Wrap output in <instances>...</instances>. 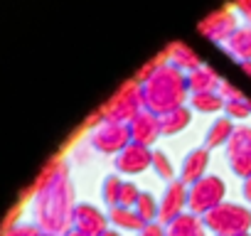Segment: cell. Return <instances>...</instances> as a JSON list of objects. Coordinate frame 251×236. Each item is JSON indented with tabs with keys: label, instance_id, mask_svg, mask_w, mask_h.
<instances>
[{
	"label": "cell",
	"instance_id": "obj_4",
	"mask_svg": "<svg viewBox=\"0 0 251 236\" xmlns=\"http://www.w3.org/2000/svg\"><path fill=\"white\" fill-rule=\"evenodd\" d=\"M202 224L217 236H236L251 226V209L231 202H222L202 216Z\"/></svg>",
	"mask_w": 251,
	"mask_h": 236
},
{
	"label": "cell",
	"instance_id": "obj_14",
	"mask_svg": "<svg viewBox=\"0 0 251 236\" xmlns=\"http://www.w3.org/2000/svg\"><path fill=\"white\" fill-rule=\"evenodd\" d=\"M163 52H165V57H168V62H170L173 67H177L180 71H187V74L202 64L200 54H197L187 42H180V40H177V42H170Z\"/></svg>",
	"mask_w": 251,
	"mask_h": 236
},
{
	"label": "cell",
	"instance_id": "obj_5",
	"mask_svg": "<svg viewBox=\"0 0 251 236\" xmlns=\"http://www.w3.org/2000/svg\"><path fill=\"white\" fill-rule=\"evenodd\" d=\"M226 194V185L219 175H204L202 180H197L195 185L187 187V207L192 214H207L209 209H214L217 204L224 202Z\"/></svg>",
	"mask_w": 251,
	"mask_h": 236
},
{
	"label": "cell",
	"instance_id": "obj_30",
	"mask_svg": "<svg viewBox=\"0 0 251 236\" xmlns=\"http://www.w3.org/2000/svg\"><path fill=\"white\" fill-rule=\"evenodd\" d=\"M244 197H246V199L251 202V175H249V177L244 180Z\"/></svg>",
	"mask_w": 251,
	"mask_h": 236
},
{
	"label": "cell",
	"instance_id": "obj_21",
	"mask_svg": "<svg viewBox=\"0 0 251 236\" xmlns=\"http://www.w3.org/2000/svg\"><path fill=\"white\" fill-rule=\"evenodd\" d=\"M190 103L195 111H202V113H214L219 108H224V96L219 91H204V94H192L190 96Z\"/></svg>",
	"mask_w": 251,
	"mask_h": 236
},
{
	"label": "cell",
	"instance_id": "obj_28",
	"mask_svg": "<svg viewBox=\"0 0 251 236\" xmlns=\"http://www.w3.org/2000/svg\"><path fill=\"white\" fill-rule=\"evenodd\" d=\"M138 236H165V229H163L160 221H151V224H146L138 231Z\"/></svg>",
	"mask_w": 251,
	"mask_h": 236
},
{
	"label": "cell",
	"instance_id": "obj_33",
	"mask_svg": "<svg viewBox=\"0 0 251 236\" xmlns=\"http://www.w3.org/2000/svg\"><path fill=\"white\" fill-rule=\"evenodd\" d=\"M69 236H91V234H84V231L76 229V231H69Z\"/></svg>",
	"mask_w": 251,
	"mask_h": 236
},
{
	"label": "cell",
	"instance_id": "obj_17",
	"mask_svg": "<svg viewBox=\"0 0 251 236\" xmlns=\"http://www.w3.org/2000/svg\"><path fill=\"white\" fill-rule=\"evenodd\" d=\"M190 121H192V111L187 106H177L168 113H160V131L163 136H175L182 128H187Z\"/></svg>",
	"mask_w": 251,
	"mask_h": 236
},
{
	"label": "cell",
	"instance_id": "obj_11",
	"mask_svg": "<svg viewBox=\"0 0 251 236\" xmlns=\"http://www.w3.org/2000/svg\"><path fill=\"white\" fill-rule=\"evenodd\" d=\"M187 204V185L182 180H173L168 187H165V194L160 199V214H158V221L160 224H173L182 209Z\"/></svg>",
	"mask_w": 251,
	"mask_h": 236
},
{
	"label": "cell",
	"instance_id": "obj_25",
	"mask_svg": "<svg viewBox=\"0 0 251 236\" xmlns=\"http://www.w3.org/2000/svg\"><path fill=\"white\" fill-rule=\"evenodd\" d=\"M224 111H226V116L234 121V118H249L251 106H249V98H246V101H226V103H224Z\"/></svg>",
	"mask_w": 251,
	"mask_h": 236
},
{
	"label": "cell",
	"instance_id": "obj_32",
	"mask_svg": "<svg viewBox=\"0 0 251 236\" xmlns=\"http://www.w3.org/2000/svg\"><path fill=\"white\" fill-rule=\"evenodd\" d=\"M101 236H121V234H118V231H113V229H106Z\"/></svg>",
	"mask_w": 251,
	"mask_h": 236
},
{
	"label": "cell",
	"instance_id": "obj_13",
	"mask_svg": "<svg viewBox=\"0 0 251 236\" xmlns=\"http://www.w3.org/2000/svg\"><path fill=\"white\" fill-rule=\"evenodd\" d=\"M74 224H76V229L79 231H84V234H91V236H101L108 226V221H106V216L94 207V204H76L74 207Z\"/></svg>",
	"mask_w": 251,
	"mask_h": 236
},
{
	"label": "cell",
	"instance_id": "obj_6",
	"mask_svg": "<svg viewBox=\"0 0 251 236\" xmlns=\"http://www.w3.org/2000/svg\"><path fill=\"white\" fill-rule=\"evenodd\" d=\"M226 160L234 175L249 177L251 175V126H236L229 143H226Z\"/></svg>",
	"mask_w": 251,
	"mask_h": 236
},
{
	"label": "cell",
	"instance_id": "obj_31",
	"mask_svg": "<svg viewBox=\"0 0 251 236\" xmlns=\"http://www.w3.org/2000/svg\"><path fill=\"white\" fill-rule=\"evenodd\" d=\"M239 67L246 71V76H251V59H246V62H239Z\"/></svg>",
	"mask_w": 251,
	"mask_h": 236
},
{
	"label": "cell",
	"instance_id": "obj_22",
	"mask_svg": "<svg viewBox=\"0 0 251 236\" xmlns=\"http://www.w3.org/2000/svg\"><path fill=\"white\" fill-rule=\"evenodd\" d=\"M136 214L146 221V224H151V221H155L158 219V214H160V202H155V197L151 194V192H141V197L136 199Z\"/></svg>",
	"mask_w": 251,
	"mask_h": 236
},
{
	"label": "cell",
	"instance_id": "obj_20",
	"mask_svg": "<svg viewBox=\"0 0 251 236\" xmlns=\"http://www.w3.org/2000/svg\"><path fill=\"white\" fill-rule=\"evenodd\" d=\"M111 221L116 224V226H121V229H131V231H141L143 226H146V221L136 214V209L133 207H111Z\"/></svg>",
	"mask_w": 251,
	"mask_h": 236
},
{
	"label": "cell",
	"instance_id": "obj_29",
	"mask_svg": "<svg viewBox=\"0 0 251 236\" xmlns=\"http://www.w3.org/2000/svg\"><path fill=\"white\" fill-rule=\"evenodd\" d=\"M234 5H236V10L249 20V25H251V0H234Z\"/></svg>",
	"mask_w": 251,
	"mask_h": 236
},
{
	"label": "cell",
	"instance_id": "obj_36",
	"mask_svg": "<svg viewBox=\"0 0 251 236\" xmlns=\"http://www.w3.org/2000/svg\"><path fill=\"white\" fill-rule=\"evenodd\" d=\"M42 236H52V234H42Z\"/></svg>",
	"mask_w": 251,
	"mask_h": 236
},
{
	"label": "cell",
	"instance_id": "obj_10",
	"mask_svg": "<svg viewBox=\"0 0 251 236\" xmlns=\"http://www.w3.org/2000/svg\"><path fill=\"white\" fill-rule=\"evenodd\" d=\"M128 131H131V141L133 143H141V145L151 148L163 136V131H160V116L148 111V108H143V111H138L128 121Z\"/></svg>",
	"mask_w": 251,
	"mask_h": 236
},
{
	"label": "cell",
	"instance_id": "obj_23",
	"mask_svg": "<svg viewBox=\"0 0 251 236\" xmlns=\"http://www.w3.org/2000/svg\"><path fill=\"white\" fill-rule=\"evenodd\" d=\"M151 167L155 170V175L158 177H163V180H175L173 175H175V170H173V163H170V158H168V153H163V150H153V163H151Z\"/></svg>",
	"mask_w": 251,
	"mask_h": 236
},
{
	"label": "cell",
	"instance_id": "obj_7",
	"mask_svg": "<svg viewBox=\"0 0 251 236\" xmlns=\"http://www.w3.org/2000/svg\"><path fill=\"white\" fill-rule=\"evenodd\" d=\"M131 143V131L128 123H116V121H103L99 128L91 133V145L99 153L106 155H118L126 145Z\"/></svg>",
	"mask_w": 251,
	"mask_h": 236
},
{
	"label": "cell",
	"instance_id": "obj_16",
	"mask_svg": "<svg viewBox=\"0 0 251 236\" xmlns=\"http://www.w3.org/2000/svg\"><path fill=\"white\" fill-rule=\"evenodd\" d=\"M224 52L229 54V57H234V59H239V62H246V59H251V25H246V27H239L229 40H226V45H224Z\"/></svg>",
	"mask_w": 251,
	"mask_h": 236
},
{
	"label": "cell",
	"instance_id": "obj_24",
	"mask_svg": "<svg viewBox=\"0 0 251 236\" xmlns=\"http://www.w3.org/2000/svg\"><path fill=\"white\" fill-rule=\"evenodd\" d=\"M121 187H123V180H121L118 175H108V177L103 180L101 192H103V199H106L111 207H118V202H121Z\"/></svg>",
	"mask_w": 251,
	"mask_h": 236
},
{
	"label": "cell",
	"instance_id": "obj_15",
	"mask_svg": "<svg viewBox=\"0 0 251 236\" xmlns=\"http://www.w3.org/2000/svg\"><path fill=\"white\" fill-rule=\"evenodd\" d=\"M219 71L209 64H200L197 69H192L187 74V86L190 94H204V91H219Z\"/></svg>",
	"mask_w": 251,
	"mask_h": 236
},
{
	"label": "cell",
	"instance_id": "obj_18",
	"mask_svg": "<svg viewBox=\"0 0 251 236\" xmlns=\"http://www.w3.org/2000/svg\"><path fill=\"white\" fill-rule=\"evenodd\" d=\"M234 121L229 116L224 118H214L212 126L207 128V136H204V148H217V145H226L231 133H234Z\"/></svg>",
	"mask_w": 251,
	"mask_h": 236
},
{
	"label": "cell",
	"instance_id": "obj_1",
	"mask_svg": "<svg viewBox=\"0 0 251 236\" xmlns=\"http://www.w3.org/2000/svg\"><path fill=\"white\" fill-rule=\"evenodd\" d=\"M42 197H40V219L52 231H64L69 221H74V192L67 177V167L59 158H54L40 180Z\"/></svg>",
	"mask_w": 251,
	"mask_h": 236
},
{
	"label": "cell",
	"instance_id": "obj_27",
	"mask_svg": "<svg viewBox=\"0 0 251 236\" xmlns=\"http://www.w3.org/2000/svg\"><path fill=\"white\" fill-rule=\"evenodd\" d=\"M219 94L224 96V101H246V98H249L236 84H231V81H226V79H222V84H219Z\"/></svg>",
	"mask_w": 251,
	"mask_h": 236
},
{
	"label": "cell",
	"instance_id": "obj_19",
	"mask_svg": "<svg viewBox=\"0 0 251 236\" xmlns=\"http://www.w3.org/2000/svg\"><path fill=\"white\" fill-rule=\"evenodd\" d=\"M165 236H204V224L197 214H180L173 224H168Z\"/></svg>",
	"mask_w": 251,
	"mask_h": 236
},
{
	"label": "cell",
	"instance_id": "obj_8",
	"mask_svg": "<svg viewBox=\"0 0 251 236\" xmlns=\"http://www.w3.org/2000/svg\"><path fill=\"white\" fill-rule=\"evenodd\" d=\"M200 35H204L209 42H217V45H226V40L239 30V20H236V13L229 10V8H219L214 13H209L200 25H197Z\"/></svg>",
	"mask_w": 251,
	"mask_h": 236
},
{
	"label": "cell",
	"instance_id": "obj_12",
	"mask_svg": "<svg viewBox=\"0 0 251 236\" xmlns=\"http://www.w3.org/2000/svg\"><path fill=\"white\" fill-rule=\"evenodd\" d=\"M207 165H209V148H204V145L202 148H192L185 155V160H182V167H180V177L177 180H182L185 185H195L197 180L204 177Z\"/></svg>",
	"mask_w": 251,
	"mask_h": 236
},
{
	"label": "cell",
	"instance_id": "obj_3",
	"mask_svg": "<svg viewBox=\"0 0 251 236\" xmlns=\"http://www.w3.org/2000/svg\"><path fill=\"white\" fill-rule=\"evenodd\" d=\"M143 108H146V103H143V84L138 79H131L101 106V113H103V121L128 123L131 118L138 111H143Z\"/></svg>",
	"mask_w": 251,
	"mask_h": 236
},
{
	"label": "cell",
	"instance_id": "obj_34",
	"mask_svg": "<svg viewBox=\"0 0 251 236\" xmlns=\"http://www.w3.org/2000/svg\"><path fill=\"white\" fill-rule=\"evenodd\" d=\"M236 236H251V234H249V231H244V234H236Z\"/></svg>",
	"mask_w": 251,
	"mask_h": 236
},
{
	"label": "cell",
	"instance_id": "obj_35",
	"mask_svg": "<svg viewBox=\"0 0 251 236\" xmlns=\"http://www.w3.org/2000/svg\"><path fill=\"white\" fill-rule=\"evenodd\" d=\"M249 106H251V96H249Z\"/></svg>",
	"mask_w": 251,
	"mask_h": 236
},
{
	"label": "cell",
	"instance_id": "obj_9",
	"mask_svg": "<svg viewBox=\"0 0 251 236\" xmlns=\"http://www.w3.org/2000/svg\"><path fill=\"white\" fill-rule=\"evenodd\" d=\"M151 163H153V150L141 143H133V141L113 158L116 172H123V175H138V172L148 170Z\"/></svg>",
	"mask_w": 251,
	"mask_h": 236
},
{
	"label": "cell",
	"instance_id": "obj_26",
	"mask_svg": "<svg viewBox=\"0 0 251 236\" xmlns=\"http://www.w3.org/2000/svg\"><path fill=\"white\" fill-rule=\"evenodd\" d=\"M141 197V189L136 187V182H123L121 187V207H136V199Z\"/></svg>",
	"mask_w": 251,
	"mask_h": 236
},
{
	"label": "cell",
	"instance_id": "obj_2",
	"mask_svg": "<svg viewBox=\"0 0 251 236\" xmlns=\"http://www.w3.org/2000/svg\"><path fill=\"white\" fill-rule=\"evenodd\" d=\"M190 96L187 74L165 62L158 67L146 81H143V103L153 113H168L177 106H185V98Z\"/></svg>",
	"mask_w": 251,
	"mask_h": 236
}]
</instances>
